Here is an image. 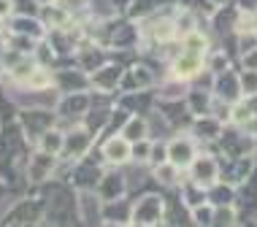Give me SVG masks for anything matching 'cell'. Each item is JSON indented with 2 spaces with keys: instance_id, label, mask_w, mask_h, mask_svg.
Here are the masks:
<instances>
[{
  "instance_id": "5",
  "label": "cell",
  "mask_w": 257,
  "mask_h": 227,
  "mask_svg": "<svg viewBox=\"0 0 257 227\" xmlns=\"http://www.w3.org/2000/svg\"><path fill=\"white\" fill-rule=\"evenodd\" d=\"M46 149H49V151H57V149H60V135H49V138H46Z\"/></svg>"
},
{
  "instance_id": "1",
  "label": "cell",
  "mask_w": 257,
  "mask_h": 227,
  "mask_svg": "<svg viewBox=\"0 0 257 227\" xmlns=\"http://www.w3.org/2000/svg\"><path fill=\"white\" fill-rule=\"evenodd\" d=\"M127 154H130V146H127V141H124V138H111L106 143V157H108L111 162L127 160Z\"/></svg>"
},
{
  "instance_id": "4",
  "label": "cell",
  "mask_w": 257,
  "mask_h": 227,
  "mask_svg": "<svg viewBox=\"0 0 257 227\" xmlns=\"http://www.w3.org/2000/svg\"><path fill=\"white\" fill-rule=\"evenodd\" d=\"M206 49V41L203 38H195V36H192V38H187V52H190V54H200V52H203Z\"/></svg>"
},
{
  "instance_id": "2",
  "label": "cell",
  "mask_w": 257,
  "mask_h": 227,
  "mask_svg": "<svg viewBox=\"0 0 257 227\" xmlns=\"http://www.w3.org/2000/svg\"><path fill=\"white\" fill-rule=\"evenodd\" d=\"M198 68H200V60L195 57V54L187 52V57L176 63V76H192V73L198 71Z\"/></svg>"
},
{
  "instance_id": "3",
  "label": "cell",
  "mask_w": 257,
  "mask_h": 227,
  "mask_svg": "<svg viewBox=\"0 0 257 227\" xmlns=\"http://www.w3.org/2000/svg\"><path fill=\"white\" fill-rule=\"evenodd\" d=\"M171 162H176V165H184V162H190V146L182 141H176L171 146Z\"/></svg>"
},
{
  "instance_id": "6",
  "label": "cell",
  "mask_w": 257,
  "mask_h": 227,
  "mask_svg": "<svg viewBox=\"0 0 257 227\" xmlns=\"http://www.w3.org/2000/svg\"><path fill=\"white\" fill-rule=\"evenodd\" d=\"M9 9H11L9 0H0V14H9Z\"/></svg>"
}]
</instances>
